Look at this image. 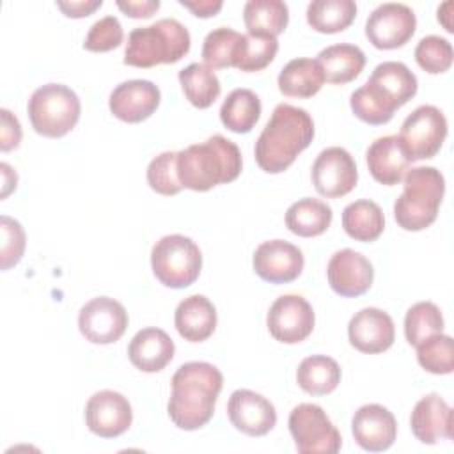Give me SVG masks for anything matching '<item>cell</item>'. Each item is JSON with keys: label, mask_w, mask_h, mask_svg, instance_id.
I'll return each instance as SVG.
<instances>
[{"label": "cell", "mask_w": 454, "mask_h": 454, "mask_svg": "<svg viewBox=\"0 0 454 454\" xmlns=\"http://www.w3.org/2000/svg\"><path fill=\"white\" fill-rule=\"evenodd\" d=\"M172 394L167 404L170 420L184 431L206 426L223 387L218 367L207 362H186L172 376Z\"/></svg>", "instance_id": "1"}, {"label": "cell", "mask_w": 454, "mask_h": 454, "mask_svg": "<svg viewBox=\"0 0 454 454\" xmlns=\"http://www.w3.org/2000/svg\"><path fill=\"white\" fill-rule=\"evenodd\" d=\"M312 138L314 121L310 114L289 103H280L255 142V161L261 170L280 174L294 163L296 156L310 145Z\"/></svg>", "instance_id": "2"}, {"label": "cell", "mask_w": 454, "mask_h": 454, "mask_svg": "<svg viewBox=\"0 0 454 454\" xmlns=\"http://www.w3.org/2000/svg\"><path fill=\"white\" fill-rule=\"evenodd\" d=\"M417 76L406 64L395 60L381 62L374 67L369 80L351 94L349 106L367 124H387L394 112L417 94Z\"/></svg>", "instance_id": "3"}, {"label": "cell", "mask_w": 454, "mask_h": 454, "mask_svg": "<svg viewBox=\"0 0 454 454\" xmlns=\"http://www.w3.org/2000/svg\"><path fill=\"white\" fill-rule=\"evenodd\" d=\"M177 177L183 188L207 192L218 184L234 181L241 174V153L223 135H213L202 144L177 151Z\"/></svg>", "instance_id": "4"}, {"label": "cell", "mask_w": 454, "mask_h": 454, "mask_svg": "<svg viewBox=\"0 0 454 454\" xmlns=\"http://www.w3.org/2000/svg\"><path fill=\"white\" fill-rule=\"evenodd\" d=\"M190 44L188 28L174 18H163L129 32L124 64L144 69L158 64H176L190 51Z\"/></svg>", "instance_id": "5"}, {"label": "cell", "mask_w": 454, "mask_h": 454, "mask_svg": "<svg viewBox=\"0 0 454 454\" xmlns=\"http://www.w3.org/2000/svg\"><path fill=\"white\" fill-rule=\"evenodd\" d=\"M445 193V179L434 167H415L404 176V190L395 199L394 216L404 231H422L436 216Z\"/></svg>", "instance_id": "6"}, {"label": "cell", "mask_w": 454, "mask_h": 454, "mask_svg": "<svg viewBox=\"0 0 454 454\" xmlns=\"http://www.w3.org/2000/svg\"><path fill=\"white\" fill-rule=\"evenodd\" d=\"M80 99L74 90L62 83H46L35 89L27 112L35 133L48 138L67 135L80 119Z\"/></svg>", "instance_id": "7"}, {"label": "cell", "mask_w": 454, "mask_h": 454, "mask_svg": "<svg viewBox=\"0 0 454 454\" xmlns=\"http://www.w3.org/2000/svg\"><path fill=\"white\" fill-rule=\"evenodd\" d=\"M154 277L172 289L192 286L202 270V254L193 239L183 234L160 238L151 250Z\"/></svg>", "instance_id": "8"}, {"label": "cell", "mask_w": 454, "mask_h": 454, "mask_svg": "<svg viewBox=\"0 0 454 454\" xmlns=\"http://www.w3.org/2000/svg\"><path fill=\"white\" fill-rule=\"evenodd\" d=\"M287 424L300 454H335L342 445L340 433L317 404L301 403L294 406Z\"/></svg>", "instance_id": "9"}, {"label": "cell", "mask_w": 454, "mask_h": 454, "mask_svg": "<svg viewBox=\"0 0 454 454\" xmlns=\"http://www.w3.org/2000/svg\"><path fill=\"white\" fill-rule=\"evenodd\" d=\"M411 161L436 156L447 137V119L433 105L417 106L403 122L397 135Z\"/></svg>", "instance_id": "10"}, {"label": "cell", "mask_w": 454, "mask_h": 454, "mask_svg": "<svg viewBox=\"0 0 454 454\" xmlns=\"http://www.w3.org/2000/svg\"><path fill=\"white\" fill-rule=\"evenodd\" d=\"M417 28L415 12L395 2L378 5L365 21V35L378 50H395L404 46Z\"/></svg>", "instance_id": "11"}, {"label": "cell", "mask_w": 454, "mask_h": 454, "mask_svg": "<svg viewBox=\"0 0 454 454\" xmlns=\"http://www.w3.org/2000/svg\"><path fill=\"white\" fill-rule=\"evenodd\" d=\"M316 316L312 305L300 294L278 296L266 316L271 337L282 344H298L314 330Z\"/></svg>", "instance_id": "12"}, {"label": "cell", "mask_w": 454, "mask_h": 454, "mask_svg": "<svg viewBox=\"0 0 454 454\" xmlns=\"http://www.w3.org/2000/svg\"><path fill=\"white\" fill-rule=\"evenodd\" d=\"M128 312L114 298L98 296L87 301L78 314V328L92 344L117 342L128 328Z\"/></svg>", "instance_id": "13"}, {"label": "cell", "mask_w": 454, "mask_h": 454, "mask_svg": "<svg viewBox=\"0 0 454 454\" xmlns=\"http://www.w3.org/2000/svg\"><path fill=\"white\" fill-rule=\"evenodd\" d=\"M312 184L326 199L348 195L358 181V170L353 156L344 147L323 149L312 165Z\"/></svg>", "instance_id": "14"}, {"label": "cell", "mask_w": 454, "mask_h": 454, "mask_svg": "<svg viewBox=\"0 0 454 454\" xmlns=\"http://www.w3.org/2000/svg\"><path fill=\"white\" fill-rule=\"evenodd\" d=\"M129 401L115 390H99L85 404V422L90 433L101 438H117L131 426Z\"/></svg>", "instance_id": "15"}, {"label": "cell", "mask_w": 454, "mask_h": 454, "mask_svg": "<svg viewBox=\"0 0 454 454\" xmlns=\"http://www.w3.org/2000/svg\"><path fill=\"white\" fill-rule=\"evenodd\" d=\"M254 271L270 284H287L300 277L303 270L301 250L284 239L261 243L252 257Z\"/></svg>", "instance_id": "16"}, {"label": "cell", "mask_w": 454, "mask_h": 454, "mask_svg": "<svg viewBox=\"0 0 454 454\" xmlns=\"http://www.w3.org/2000/svg\"><path fill=\"white\" fill-rule=\"evenodd\" d=\"M227 415L231 424L248 436H264L277 424L275 406L264 395L248 388L231 394Z\"/></svg>", "instance_id": "17"}, {"label": "cell", "mask_w": 454, "mask_h": 454, "mask_svg": "<svg viewBox=\"0 0 454 454\" xmlns=\"http://www.w3.org/2000/svg\"><path fill=\"white\" fill-rule=\"evenodd\" d=\"M330 287L346 298H356L369 291L374 280L372 264L365 255L351 248L335 252L326 268Z\"/></svg>", "instance_id": "18"}, {"label": "cell", "mask_w": 454, "mask_h": 454, "mask_svg": "<svg viewBox=\"0 0 454 454\" xmlns=\"http://www.w3.org/2000/svg\"><path fill=\"white\" fill-rule=\"evenodd\" d=\"M349 344L360 353L376 355L387 351L395 339L392 317L376 307L358 310L348 325Z\"/></svg>", "instance_id": "19"}, {"label": "cell", "mask_w": 454, "mask_h": 454, "mask_svg": "<svg viewBox=\"0 0 454 454\" xmlns=\"http://www.w3.org/2000/svg\"><path fill=\"white\" fill-rule=\"evenodd\" d=\"M160 89L149 80H126L119 83L108 99L110 112L124 122H142L149 119L158 105Z\"/></svg>", "instance_id": "20"}, {"label": "cell", "mask_w": 454, "mask_h": 454, "mask_svg": "<svg viewBox=\"0 0 454 454\" xmlns=\"http://www.w3.org/2000/svg\"><path fill=\"white\" fill-rule=\"evenodd\" d=\"M351 433L364 450L381 452L392 447L397 436V422L385 406L364 404L353 415Z\"/></svg>", "instance_id": "21"}, {"label": "cell", "mask_w": 454, "mask_h": 454, "mask_svg": "<svg viewBox=\"0 0 454 454\" xmlns=\"http://www.w3.org/2000/svg\"><path fill=\"white\" fill-rule=\"evenodd\" d=\"M410 426L417 440L434 445L452 438V410L440 394L424 395L411 411Z\"/></svg>", "instance_id": "22"}, {"label": "cell", "mask_w": 454, "mask_h": 454, "mask_svg": "<svg viewBox=\"0 0 454 454\" xmlns=\"http://www.w3.org/2000/svg\"><path fill=\"white\" fill-rule=\"evenodd\" d=\"M365 160L371 176L385 186L399 184L411 165V160L408 158L397 135L376 138L369 145Z\"/></svg>", "instance_id": "23"}, {"label": "cell", "mask_w": 454, "mask_h": 454, "mask_svg": "<svg viewBox=\"0 0 454 454\" xmlns=\"http://www.w3.org/2000/svg\"><path fill=\"white\" fill-rule=\"evenodd\" d=\"M174 340L161 328H142L128 346L129 362L142 372H158L174 358Z\"/></svg>", "instance_id": "24"}, {"label": "cell", "mask_w": 454, "mask_h": 454, "mask_svg": "<svg viewBox=\"0 0 454 454\" xmlns=\"http://www.w3.org/2000/svg\"><path fill=\"white\" fill-rule=\"evenodd\" d=\"M174 325L184 340L202 342L216 328V309L204 294H192L176 307Z\"/></svg>", "instance_id": "25"}, {"label": "cell", "mask_w": 454, "mask_h": 454, "mask_svg": "<svg viewBox=\"0 0 454 454\" xmlns=\"http://www.w3.org/2000/svg\"><path fill=\"white\" fill-rule=\"evenodd\" d=\"M317 64L321 66L323 76L333 85H344L353 82L365 66L364 51L348 43L332 44L319 51Z\"/></svg>", "instance_id": "26"}, {"label": "cell", "mask_w": 454, "mask_h": 454, "mask_svg": "<svg viewBox=\"0 0 454 454\" xmlns=\"http://www.w3.org/2000/svg\"><path fill=\"white\" fill-rule=\"evenodd\" d=\"M278 90L289 98L307 99L317 94L325 83V76L317 60L301 57L289 60L278 73Z\"/></svg>", "instance_id": "27"}, {"label": "cell", "mask_w": 454, "mask_h": 454, "mask_svg": "<svg viewBox=\"0 0 454 454\" xmlns=\"http://www.w3.org/2000/svg\"><path fill=\"white\" fill-rule=\"evenodd\" d=\"M332 207L317 199H300L286 211V227L301 238H314L323 234L332 223Z\"/></svg>", "instance_id": "28"}, {"label": "cell", "mask_w": 454, "mask_h": 454, "mask_svg": "<svg viewBox=\"0 0 454 454\" xmlns=\"http://www.w3.org/2000/svg\"><path fill=\"white\" fill-rule=\"evenodd\" d=\"M342 227L355 241L371 243L381 236L385 229V216L376 202L362 199L344 207Z\"/></svg>", "instance_id": "29"}, {"label": "cell", "mask_w": 454, "mask_h": 454, "mask_svg": "<svg viewBox=\"0 0 454 454\" xmlns=\"http://www.w3.org/2000/svg\"><path fill=\"white\" fill-rule=\"evenodd\" d=\"M243 21L252 35L277 37L289 23V9L280 0H248L243 7Z\"/></svg>", "instance_id": "30"}, {"label": "cell", "mask_w": 454, "mask_h": 454, "mask_svg": "<svg viewBox=\"0 0 454 454\" xmlns=\"http://www.w3.org/2000/svg\"><path fill=\"white\" fill-rule=\"evenodd\" d=\"M296 381L310 395H326L340 383V367L326 355H312L300 362Z\"/></svg>", "instance_id": "31"}, {"label": "cell", "mask_w": 454, "mask_h": 454, "mask_svg": "<svg viewBox=\"0 0 454 454\" xmlns=\"http://www.w3.org/2000/svg\"><path fill=\"white\" fill-rule=\"evenodd\" d=\"M261 99L250 89H234L220 106L222 124L234 133H248L261 117Z\"/></svg>", "instance_id": "32"}, {"label": "cell", "mask_w": 454, "mask_h": 454, "mask_svg": "<svg viewBox=\"0 0 454 454\" xmlns=\"http://www.w3.org/2000/svg\"><path fill=\"white\" fill-rule=\"evenodd\" d=\"M356 16L353 0H314L307 7V23L321 34L346 30Z\"/></svg>", "instance_id": "33"}, {"label": "cell", "mask_w": 454, "mask_h": 454, "mask_svg": "<svg viewBox=\"0 0 454 454\" xmlns=\"http://www.w3.org/2000/svg\"><path fill=\"white\" fill-rule=\"evenodd\" d=\"M186 99L197 108H209L220 96V80L206 64L193 62L177 74Z\"/></svg>", "instance_id": "34"}, {"label": "cell", "mask_w": 454, "mask_h": 454, "mask_svg": "<svg viewBox=\"0 0 454 454\" xmlns=\"http://www.w3.org/2000/svg\"><path fill=\"white\" fill-rule=\"evenodd\" d=\"M443 332V316L433 301L411 305L404 317V337L410 346H419L426 339Z\"/></svg>", "instance_id": "35"}, {"label": "cell", "mask_w": 454, "mask_h": 454, "mask_svg": "<svg viewBox=\"0 0 454 454\" xmlns=\"http://www.w3.org/2000/svg\"><path fill=\"white\" fill-rule=\"evenodd\" d=\"M241 35L243 34L232 30L231 27H218L211 30L202 44L204 64L211 69L234 67Z\"/></svg>", "instance_id": "36"}, {"label": "cell", "mask_w": 454, "mask_h": 454, "mask_svg": "<svg viewBox=\"0 0 454 454\" xmlns=\"http://www.w3.org/2000/svg\"><path fill=\"white\" fill-rule=\"evenodd\" d=\"M277 51H278L277 37L243 34L241 41H239L234 67L239 71H245V73L261 71L271 64Z\"/></svg>", "instance_id": "37"}, {"label": "cell", "mask_w": 454, "mask_h": 454, "mask_svg": "<svg viewBox=\"0 0 454 454\" xmlns=\"http://www.w3.org/2000/svg\"><path fill=\"white\" fill-rule=\"evenodd\" d=\"M417 360L431 374H450L454 369V348L450 335H433L417 346Z\"/></svg>", "instance_id": "38"}, {"label": "cell", "mask_w": 454, "mask_h": 454, "mask_svg": "<svg viewBox=\"0 0 454 454\" xmlns=\"http://www.w3.org/2000/svg\"><path fill=\"white\" fill-rule=\"evenodd\" d=\"M452 44L440 35H426L415 48L417 64L429 74H440L452 66Z\"/></svg>", "instance_id": "39"}, {"label": "cell", "mask_w": 454, "mask_h": 454, "mask_svg": "<svg viewBox=\"0 0 454 454\" xmlns=\"http://www.w3.org/2000/svg\"><path fill=\"white\" fill-rule=\"evenodd\" d=\"M177 153L165 151L151 160L147 165V183L151 190L160 195H177L183 190V184L177 177Z\"/></svg>", "instance_id": "40"}, {"label": "cell", "mask_w": 454, "mask_h": 454, "mask_svg": "<svg viewBox=\"0 0 454 454\" xmlns=\"http://www.w3.org/2000/svg\"><path fill=\"white\" fill-rule=\"evenodd\" d=\"M122 39H124V30L121 21L115 16H105L90 27L83 41V48L94 53H105L121 46Z\"/></svg>", "instance_id": "41"}, {"label": "cell", "mask_w": 454, "mask_h": 454, "mask_svg": "<svg viewBox=\"0 0 454 454\" xmlns=\"http://www.w3.org/2000/svg\"><path fill=\"white\" fill-rule=\"evenodd\" d=\"M2 229V270L16 266L25 252V231L21 223L11 216L0 218Z\"/></svg>", "instance_id": "42"}, {"label": "cell", "mask_w": 454, "mask_h": 454, "mask_svg": "<svg viewBox=\"0 0 454 454\" xmlns=\"http://www.w3.org/2000/svg\"><path fill=\"white\" fill-rule=\"evenodd\" d=\"M2 115V129H0V149L4 153L16 149L21 142V124L7 108L0 110Z\"/></svg>", "instance_id": "43"}, {"label": "cell", "mask_w": 454, "mask_h": 454, "mask_svg": "<svg viewBox=\"0 0 454 454\" xmlns=\"http://www.w3.org/2000/svg\"><path fill=\"white\" fill-rule=\"evenodd\" d=\"M117 7L129 18L147 20L160 9V2L158 0H142V2L140 0L138 2H131V0L122 2V0H119Z\"/></svg>", "instance_id": "44"}, {"label": "cell", "mask_w": 454, "mask_h": 454, "mask_svg": "<svg viewBox=\"0 0 454 454\" xmlns=\"http://www.w3.org/2000/svg\"><path fill=\"white\" fill-rule=\"evenodd\" d=\"M103 5L101 0H78V2H57V7L67 18H85Z\"/></svg>", "instance_id": "45"}, {"label": "cell", "mask_w": 454, "mask_h": 454, "mask_svg": "<svg viewBox=\"0 0 454 454\" xmlns=\"http://www.w3.org/2000/svg\"><path fill=\"white\" fill-rule=\"evenodd\" d=\"M179 4L193 12L197 18H211L220 12L222 2L220 0H197V2H188V0H179Z\"/></svg>", "instance_id": "46"}, {"label": "cell", "mask_w": 454, "mask_h": 454, "mask_svg": "<svg viewBox=\"0 0 454 454\" xmlns=\"http://www.w3.org/2000/svg\"><path fill=\"white\" fill-rule=\"evenodd\" d=\"M0 170H2V179H4V186H2V195L0 197L5 199L16 188L18 176H16V172L7 163H0Z\"/></svg>", "instance_id": "47"}, {"label": "cell", "mask_w": 454, "mask_h": 454, "mask_svg": "<svg viewBox=\"0 0 454 454\" xmlns=\"http://www.w3.org/2000/svg\"><path fill=\"white\" fill-rule=\"evenodd\" d=\"M452 2H445V4H442L440 7H438V21L445 27V30L447 32H454V28H452V23H450V9H452Z\"/></svg>", "instance_id": "48"}]
</instances>
